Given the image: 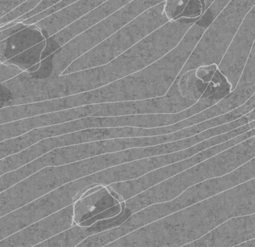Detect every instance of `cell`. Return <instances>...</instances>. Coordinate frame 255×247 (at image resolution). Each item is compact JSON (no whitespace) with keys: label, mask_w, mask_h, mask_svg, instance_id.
Returning <instances> with one entry per match:
<instances>
[{"label":"cell","mask_w":255,"mask_h":247,"mask_svg":"<svg viewBox=\"0 0 255 247\" xmlns=\"http://www.w3.org/2000/svg\"><path fill=\"white\" fill-rule=\"evenodd\" d=\"M198 19L181 17L169 21L107 64L46 79V95L56 99L92 90L145 68L175 49Z\"/></svg>","instance_id":"obj_1"},{"label":"cell","mask_w":255,"mask_h":247,"mask_svg":"<svg viewBox=\"0 0 255 247\" xmlns=\"http://www.w3.org/2000/svg\"><path fill=\"white\" fill-rule=\"evenodd\" d=\"M207 28L195 22L179 44L164 56L96 91L109 98L166 95Z\"/></svg>","instance_id":"obj_2"},{"label":"cell","mask_w":255,"mask_h":247,"mask_svg":"<svg viewBox=\"0 0 255 247\" xmlns=\"http://www.w3.org/2000/svg\"><path fill=\"white\" fill-rule=\"evenodd\" d=\"M164 1L151 7L104 41L73 61L63 74L74 73L110 62L169 22Z\"/></svg>","instance_id":"obj_3"},{"label":"cell","mask_w":255,"mask_h":247,"mask_svg":"<svg viewBox=\"0 0 255 247\" xmlns=\"http://www.w3.org/2000/svg\"><path fill=\"white\" fill-rule=\"evenodd\" d=\"M166 0H133L67 42L53 54V73L58 77L77 58L104 41L135 18Z\"/></svg>","instance_id":"obj_4"},{"label":"cell","mask_w":255,"mask_h":247,"mask_svg":"<svg viewBox=\"0 0 255 247\" xmlns=\"http://www.w3.org/2000/svg\"><path fill=\"white\" fill-rule=\"evenodd\" d=\"M124 197L109 185H97L85 190L73 204L72 227L83 228L92 226L98 217L114 218L125 211Z\"/></svg>","instance_id":"obj_5"},{"label":"cell","mask_w":255,"mask_h":247,"mask_svg":"<svg viewBox=\"0 0 255 247\" xmlns=\"http://www.w3.org/2000/svg\"><path fill=\"white\" fill-rule=\"evenodd\" d=\"M255 39V5L249 12L218 69L235 89Z\"/></svg>","instance_id":"obj_6"},{"label":"cell","mask_w":255,"mask_h":247,"mask_svg":"<svg viewBox=\"0 0 255 247\" xmlns=\"http://www.w3.org/2000/svg\"><path fill=\"white\" fill-rule=\"evenodd\" d=\"M133 0H107L101 5L96 7L80 19L52 35V38L61 46L74 38L78 34L83 32L94 24L100 22L106 16L127 5Z\"/></svg>","instance_id":"obj_7"},{"label":"cell","mask_w":255,"mask_h":247,"mask_svg":"<svg viewBox=\"0 0 255 247\" xmlns=\"http://www.w3.org/2000/svg\"><path fill=\"white\" fill-rule=\"evenodd\" d=\"M45 40L46 38L37 25H27L23 29L0 42V63L8 61Z\"/></svg>","instance_id":"obj_8"},{"label":"cell","mask_w":255,"mask_h":247,"mask_svg":"<svg viewBox=\"0 0 255 247\" xmlns=\"http://www.w3.org/2000/svg\"><path fill=\"white\" fill-rule=\"evenodd\" d=\"M208 86V83H204L196 77V69L178 76V92L183 98L188 101H199Z\"/></svg>","instance_id":"obj_9"},{"label":"cell","mask_w":255,"mask_h":247,"mask_svg":"<svg viewBox=\"0 0 255 247\" xmlns=\"http://www.w3.org/2000/svg\"><path fill=\"white\" fill-rule=\"evenodd\" d=\"M46 46V40L37 43L35 46L24 51L22 53L16 55L5 61V64H13L20 69L22 71L27 70L41 61V55Z\"/></svg>","instance_id":"obj_10"},{"label":"cell","mask_w":255,"mask_h":247,"mask_svg":"<svg viewBox=\"0 0 255 247\" xmlns=\"http://www.w3.org/2000/svg\"><path fill=\"white\" fill-rule=\"evenodd\" d=\"M40 159L34 160L31 163L22 166L16 170H12L0 176V192L9 187L17 183L19 181L36 173L40 169Z\"/></svg>","instance_id":"obj_11"},{"label":"cell","mask_w":255,"mask_h":247,"mask_svg":"<svg viewBox=\"0 0 255 247\" xmlns=\"http://www.w3.org/2000/svg\"><path fill=\"white\" fill-rule=\"evenodd\" d=\"M255 89V39L247 58L245 67L240 78L235 92H244Z\"/></svg>","instance_id":"obj_12"},{"label":"cell","mask_w":255,"mask_h":247,"mask_svg":"<svg viewBox=\"0 0 255 247\" xmlns=\"http://www.w3.org/2000/svg\"><path fill=\"white\" fill-rule=\"evenodd\" d=\"M189 0H166L164 13L169 20L176 19L182 13Z\"/></svg>","instance_id":"obj_13"},{"label":"cell","mask_w":255,"mask_h":247,"mask_svg":"<svg viewBox=\"0 0 255 247\" xmlns=\"http://www.w3.org/2000/svg\"><path fill=\"white\" fill-rule=\"evenodd\" d=\"M230 1L231 0H215L201 15V17L211 25Z\"/></svg>","instance_id":"obj_14"},{"label":"cell","mask_w":255,"mask_h":247,"mask_svg":"<svg viewBox=\"0 0 255 247\" xmlns=\"http://www.w3.org/2000/svg\"><path fill=\"white\" fill-rule=\"evenodd\" d=\"M52 58L53 54L49 55L45 59L40 61V67L37 71L34 73H28L29 76L32 79H49L52 76L53 73V64H52Z\"/></svg>","instance_id":"obj_15"},{"label":"cell","mask_w":255,"mask_h":247,"mask_svg":"<svg viewBox=\"0 0 255 247\" xmlns=\"http://www.w3.org/2000/svg\"><path fill=\"white\" fill-rule=\"evenodd\" d=\"M203 13V7L200 0H189L184 11L177 19L181 17L197 18Z\"/></svg>","instance_id":"obj_16"},{"label":"cell","mask_w":255,"mask_h":247,"mask_svg":"<svg viewBox=\"0 0 255 247\" xmlns=\"http://www.w3.org/2000/svg\"><path fill=\"white\" fill-rule=\"evenodd\" d=\"M218 67L216 64L200 66L196 69V77L204 83H209L218 70Z\"/></svg>","instance_id":"obj_17"},{"label":"cell","mask_w":255,"mask_h":247,"mask_svg":"<svg viewBox=\"0 0 255 247\" xmlns=\"http://www.w3.org/2000/svg\"><path fill=\"white\" fill-rule=\"evenodd\" d=\"M61 1H62V0H42V1H40L35 7H34L32 10L22 15L20 17L15 19L14 21H13V22L16 23V22H22V21L25 20V19H28V18L31 17V16H34V15L37 14V13L46 10V9L49 8V7L55 5V4L60 2Z\"/></svg>","instance_id":"obj_18"},{"label":"cell","mask_w":255,"mask_h":247,"mask_svg":"<svg viewBox=\"0 0 255 247\" xmlns=\"http://www.w3.org/2000/svg\"><path fill=\"white\" fill-rule=\"evenodd\" d=\"M22 70L13 64H0V83H4L22 73Z\"/></svg>","instance_id":"obj_19"},{"label":"cell","mask_w":255,"mask_h":247,"mask_svg":"<svg viewBox=\"0 0 255 247\" xmlns=\"http://www.w3.org/2000/svg\"><path fill=\"white\" fill-rule=\"evenodd\" d=\"M25 1L26 0H0V18Z\"/></svg>","instance_id":"obj_20"},{"label":"cell","mask_w":255,"mask_h":247,"mask_svg":"<svg viewBox=\"0 0 255 247\" xmlns=\"http://www.w3.org/2000/svg\"><path fill=\"white\" fill-rule=\"evenodd\" d=\"M61 46L52 37L46 39V46L41 55V61L52 55L58 50Z\"/></svg>","instance_id":"obj_21"},{"label":"cell","mask_w":255,"mask_h":247,"mask_svg":"<svg viewBox=\"0 0 255 247\" xmlns=\"http://www.w3.org/2000/svg\"><path fill=\"white\" fill-rule=\"evenodd\" d=\"M27 25H25V24L22 22H16L12 26L5 28V29L1 30L0 31V42L5 40L7 37H10L13 34H16V32L20 31V30L23 29Z\"/></svg>","instance_id":"obj_22"},{"label":"cell","mask_w":255,"mask_h":247,"mask_svg":"<svg viewBox=\"0 0 255 247\" xmlns=\"http://www.w3.org/2000/svg\"><path fill=\"white\" fill-rule=\"evenodd\" d=\"M202 2V7H203V13L207 8L214 2L215 0H200Z\"/></svg>","instance_id":"obj_23"},{"label":"cell","mask_w":255,"mask_h":247,"mask_svg":"<svg viewBox=\"0 0 255 247\" xmlns=\"http://www.w3.org/2000/svg\"><path fill=\"white\" fill-rule=\"evenodd\" d=\"M40 62L37 63L35 65L32 66V67H30L28 70H26V72L28 73H34V72L37 71L38 70L39 67H40Z\"/></svg>","instance_id":"obj_24"}]
</instances>
